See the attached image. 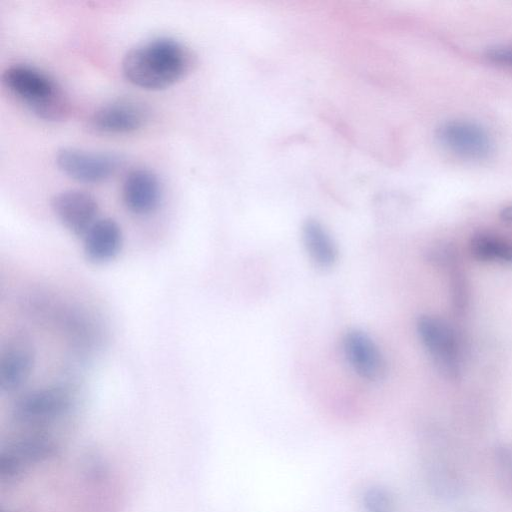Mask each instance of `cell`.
<instances>
[{"label": "cell", "instance_id": "1", "mask_svg": "<svg viewBox=\"0 0 512 512\" xmlns=\"http://www.w3.org/2000/svg\"><path fill=\"white\" fill-rule=\"evenodd\" d=\"M192 65L193 56L184 44L158 37L130 49L123 57L122 72L139 88L162 90L185 77Z\"/></svg>", "mask_w": 512, "mask_h": 512}, {"label": "cell", "instance_id": "2", "mask_svg": "<svg viewBox=\"0 0 512 512\" xmlns=\"http://www.w3.org/2000/svg\"><path fill=\"white\" fill-rule=\"evenodd\" d=\"M4 86L35 116L58 122L71 111L70 101L62 87L44 71L27 64H14L2 74Z\"/></svg>", "mask_w": 512, "mask_h": 512}, {"label": "cell", "instance_id": "3", "mask_svg": "<svg viewBox=\"0 0 512 512\" xmlns=\"http://www.w3.org/2000/svg\"><path fill=\"white\" fill-rule=\"evenodd\" d=\"M418 336L437 369L455 379L461 372V357L453 329L442 319L422 315L416 323Z\"/></svg>", "mask_w": 512, "mask_h": 512}, {"label": "cell", "instance_id": "4", "mask_svg": "<svg viewBox=\"0 0 512 512\" xmlns=\"http://www.w3.org/2000/svg\"><path fill=\"white\" fill-rule=\"evenodd\" d=\"M436 138L446 150L469 160L486 159L494 150L487 130L469 120L454 119L441 123L436 130Z\"/></svg>", "mask_w": 512, "mask_h": 512}, {"label": "cell", "instance_id": "5", "mask_svg": "<svg viewBox=\"0 0 512 512\" xmlns=\"http://www.w3.org/2000/svg\"><path fill=\"white\" fill-rule=\"evenodd\" d=\"M58 168L68 177L82 183H100L118 170L121 160L109 153H95L65 147L56 154Z\"/></svg>", "mask_w": 512, "mask_h": 512}, {"label": "cell", "instance_id": "6", "mask_svg": "<svg viewBox=\"0 0 512 512\" xmlns=\"http://www.w3.org/2000/svg\"><path fill=\"white\" fill-rule=\"evenodd\" d=\"M35 347L24 333L10 336L0 352V389L12 393L20 389L30 377L35 365Z\"/></svg>", "mask_w": 512, "mask_h": 512}, {"label": "cell", "instance_id": "7", "mask_svg": "<svg viewBox=\"0 0 512 512\" xmlns=\"http://www.w3.org/2000/svg\"><path fill=\"white\" fill-rule=\"evenodd\" d=\"M59 450V444L43 434L17 440L9 444L0 454L1 478L18 477L32 465L54 457Z\"/></svg>", "mask_w": 512, "mask_h": 512}, {"label": "cell", "instance_id": "8", "mask_svg": "<svg viewBox=\"0 0 512 512\" xmlns=\"http://www.w3.org/2000/svg\"><path fill=\"white\" fill-rule=\"evenodd\" d=\"M72 405L71 393L62 386L39 388L24 394L14 408L16 420L37 424L64 415Z\"/></svg>", "mask_w": 512, "mask_h": 512}, {"label": "cell", "instance_id": "9", "mask_svg": "<svg viewBox=\"0 0 512 512\" xmlns=\"http://www.w3.org/2000/svg\"><path fill=\"white\" fill-rule=\"evenodd\" d=\"M51 208L59 221L76 236L84 237L98 220L96 199L82 190L70 189L55 194Z\"/></svg>", "mask_w": 512, "mask_h": 512}, {"label": "cell", "instance_id": "10", "mask_svg": "<svg viewBox=\"0 0 512 512\" xmlns=\"http://www.w3.org/2000/svg\"><path fill=\"white\" fill-rule=\"evenodd\" d=\"M346 360L362 379L375 382L386 374V361L376 343L363 331L352 329L342 340Z\"/></svg>", "mask_w": 512, "mask_h": 512}, {"label": "cell", "instance_id": "11", "mask_svg": "<svg viewBox=\"0 0 512 512\" xmlns=\"http://www.w3.org/2000/svg\"><path fill=\"white\" fill-rule=\"evenodd\" d=\"M147 119L145 109L138 103L120 100L97 109L89 118V127L98 133L127 134L140 129Z\"/></svg>", "mask_w": 512, "mask_h": 512}, {"label": "cell", "instance_id": "12", "mask_svg": "<svg viewBox=\"0 0 512 512\" xmlns=\"http://www.w3.org/2000/svg\"><path fill=\"white\" fill-rule=\"evenodd\" d=\"M122 199L132 213L150 214L158 207L161 199V184L158 177L147 169L130 171L123 181Z\"/></svg>", "mask_w": 512, "mask_h": 512}, {"label": "cell", "instance_id": "13", "mask_svg": "<svg viewBox=\"0 0 512 512\" xmlns=\"http://www.w3.org/2000/svg\"><path fill=\"white\" fill-rule=\"evenodd\" d=\"M123 242L119 224L111 218L98 219L84 235V253L94 263L112 260Z\"/></svg>", "mask_w": 512, "mask_h": 512}, {"label": "cell", "instance_id": "14", "mask_svg": "<svg viewBox=\"0 0 512 512\" xmlns=\"http://www.w3.org/2000/svg\"><path fill=\"white\" fill-rule=\"evenodd\" d=\"M302 241L305 250L315 266L327 269L332 267L338 259L337 246L325 229L315 219H307L302 225Z\"/></svg>", "mask_w": 512, "mask_h": 512}, {"label": "cell", "instance_id": "15", "mask_svg": "<svg viewBox=\"0 0 512 512\" xmlns=\"http://www.w3.org/2000/svg\"><path fill=\"white\" fill-rule=\"evenodd\" d=\"M470 251L479 261L512 262V243L496 235H475L471 239Z\"/></svg>", "mask_w": 512, "mask_h": 512}, {"label": "cell", "instance_id": "16", "mask_svg": "<svg viewBox=\"0 0 512 512\" xmlns=\"http://www.w3.org/2000/svg\"><path fill=\"white\" fill-rule=\"evenodd\" d=\"M364 512H393V500L390 494L380 486L366 488L361 496Z\"/></svg>", "mask_w": 512, "mask_h": 512}, {"label": "cell", "instance_id": "17", "mask_svg": "<svg viewBox=\"0 0 512 512\" xmlns=\"http://www.w3.org/2000/svg\"><path fill=\"white\" fill-rule=\"evenodd\" d=\"M485 55L494 63L512 66V47H494L487 50Z\"/></svg>", "mask_w": 512, "mask_h": 512}, {"label": "cell", "instance_id": "18", "mask_svg": "<svg viewBox=\"0 0 512 512\" xmlns=\"http://www.w3.org/2000/svg\"><path fill=\"white\" fill-rule=\"evenodd\" d=\"M500 218L507 222H512V205L506 206L500 211Z\"/></svg>", "mask_w": 512, "mask_h": 512}]
</instances>
